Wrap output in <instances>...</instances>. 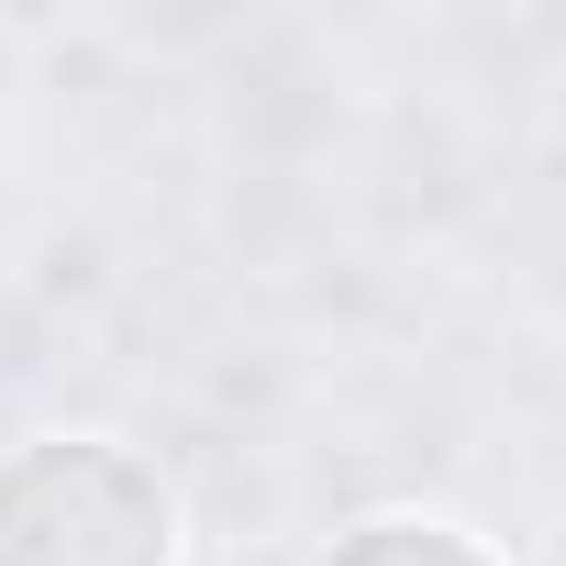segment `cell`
<instances>
[{
  "mask_svg": "<svg viewBox=\"0 0 566 566\" xmlns=\"http://www.w3.org/2000/svg\"><path fill=\"white\" fill-rule=\"evenodd\" d=\"M0 566H178V500L134 444H23L0 455Z\"/></svg>",
  "mask_w": 566,
  "mask_h": 566,
  "instance_id": "obj_1",
  "label": "cell"
},
{
  "mask_svg": "<svg viewBox=\"0 0 566 566\" xmlns=\"http://www.w3.org/2000/svg\"><path fill=\"white\" fill-rule=\"evenodd\" d=\"M323 566H489L467 533H444V522H356Z\"/></svg>",
  "mask_w": 566,
  "mask_h": 566,
  "instance_id": "obj_2",
  "label": "cell"
}]
</instances>
